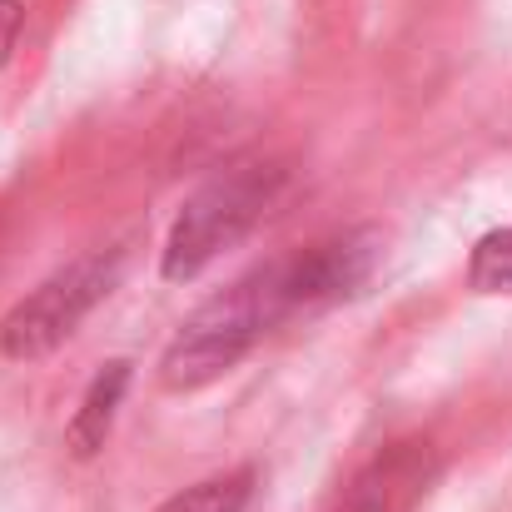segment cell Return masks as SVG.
<instances>
[{
    "instance_id": "1",
    "label": "cell",
    "mask_w": 512,
    "mask_h": 512,
    "mask_svg": "<svg viewBox=\"0 0 512 512\" xmlns=\"http://www.w3.org/2000/svg\"><path fill=\"white\" fill-rule=\"evenodd\" d=\"M284 279L279 264L254 269L249 279H239L234 289L214 294L179 334L170 339L160 358V383L170 393H194L209 388L214 378H224L254 343L264 339L274 324H284Z\"/></svg>"
},
{
    "instance_id": "2",
    "label": "cell",
    "mask_w": 512,
    "mask_h": 512,
    "mask_svg": "<svg viewBox=\"0 0 512 512\" xmlns=\"http://www.w3.org/2000/svg\"><path fill=\"white\" fill-rule=\"evenodd\" d=\"M289 189V170L279 160H244L214 174L209 184H199L179 219H174L165 254H160V274L170 284H189L194 274H204L219 254H229Z\"/></svg>"
},
{
    "instance_id": "3",
    "label": "cell",
    "mask_w": 512,
    "mask_h": 512,
    "mask_svg": "<svg viewBox=\"0 0 512 512\" xmlns=\"http://www.w3.org/2000/svg\"><path fill=\"white\" fill-rule=\"evenodd\" d=\"M120 269H125L120 249H95V254H80L75 264L55 269L40 289H30L0 319V353L15 358V363H35V358L55 353L115 294Z\"/></svg>"
},
{
    "instance_id": "4",
    "label": "cell",
    "mask_w": 512,
    "mask_h": 512,
    "mask_svg": "<svg viewBox=\"0 0 512 512\" xmlns=\"http://www.w3.org/2000/svg\"><path fill=\"white\" fill-rule=\"evenodd\" d=\"M378 259H383V234L378 229H348V234H334V239L294 254V259H279L289 319L334 309L343 299L363 294V284L373 279Z\"/></svg>"
},
{
    "instance_id": "5",
    "label": "cell",
    "mask_w": 512,
    "mask_h": 512,
    "mask_svg": "<svg viewBox=\"0 0 512 512\" xmlns=\"http://www.w3.org/2000/svg\"><path fill=\"white\" fill-rule=\"evenodd\" d=\"M433 473L438 463L428 443H393L388 453H378L353 473V483L329 503V512H413Z\"/></svg>"
},
{
    "instance_id": "6",
    "label": "cell",
    "mask_w": 512,
    "mask_h": 512,
    "mask_svg": "<svg viewBox=\"0 0 512 512\" xmlns=\"http://www.w3.org/2000/svg\"><path fill=\"white\" fill-rule=\"evenodd\" d=\"M125 388H130V363H125V358L105 363V368L90 378V388H85V398H80V408H75V418H70V428H65V443H70L75 458H95V453L105 448V438H110V428H115V413H120V403H125Z\"/></svg>"
},
{
    "instance_id": "7",
    "label": "cell",
    "mask_w": 512,
    "mask_h": 512,
    "mask_svg": "<svg viewBox=\"0 0 512 512\" xmlns=\"http://www.w3.org/2000/svg\"><path fill=\"white\" fill-rule=\"evenodd\" d=\"M254 498H259V473L229 468V473H214V478L174 493L160 512H254Z\"/></svg>"
},
{
    "instance_id": "8",
    "label": "cell",
    "mask_w": 512,
    "mask_h": 512,
    "mask_svg": "<svg viewBox=\"0 0 512 512\" xmlns=\"http://www.w3.org/2000/svg\"><path fill=\"white\" fill-rule=\"evenodd\" d=\"M468 284L478 294H503V299H512V229H498V234L478 239V249L468 259Z\"/></svg>"
},
{
    "instance_id": "9",
    "label": "cell",
    "mask_w": 512,
    "mask_h": 512,
    "mask_svg": "<svg viewBox=\"0 0 512 512\" xmlns=\"http://www.w3.org/2000/svg\"><path fill=\"white\" fill-rule=\"evenodd\" d=\"M20 25H25V5L20 0H0V65L20 45Z\"/></svg>"
}]
</instances>
